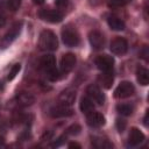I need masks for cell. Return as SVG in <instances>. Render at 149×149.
Masks as SVG:
<instances>
[{
    "mask_svg": "<svg viewBox=\"0 0 149 149\" xmlns=\"http://www.w3.org/2000/svg\"><path fill=\"white\" fill-rule=\"evenodd\" d=\"M3 146H5V141L2 137H0V147H3Z\"/></svg>",
    "mask_w": 149,
    "mask_h": 149,
    "instance_id": "33",
    "label": "cell"
},
{
    "mask_svg": "<svg viewBox=\"0 0 149 149\" xmlns=\"http://www.w3.org/2000/svg\"><path fill=\"white\" fill-rule=\"evenodd\" d=\"M88 41H90V44L92 45L93 49L95 50H100L104 48V44H105V37L104 35L98 31V30H92L88 35Z\"/></svg>",
    "mask_w": 149,
    "mask_h": 149,
    "instance_id": "10",
    "label": "cell"
},
{
    "mask_svg": "<svg viewBox=\"0 0 149 149\" xmlns=\"http://www.w3.org/2000/svg\"><path fill=\"white\" fill-rule=\"evenodd\" d=\"M76 56L71 52H68L65 55H63L62 59H61V70L63 73H68L70 71L73 70L74 65H76Z\"/></svg>",
    "mask_w": 149,
    "mask_h": 149,
    "instance_id": "9",
    "label": "cell"
},
{
    "mask_svg": "<svg viewBox=\"0 0 149 149\" xmlns=\"http://www.w3.org/2000/svg\"><path fill=\"white\" fill-rule=\"evenodd\" d=\"M5 23H6V16H5L2 13H0V28L3 27Z\"/></svg>",
    "mask_w": 149,
    "mask_h": 149,
    "instance_id": "29",
    "label": "cell"
},
{
    "mask_svg": "<svg viewBox=\"0 0 149 149\" xmlns=\"http://www.w3.org/2000/svg\"><path fill=\"white\" fill-rule=\"evenodd\" d=\"M143 141H144V134L137 128H132L128 136V144L132 147H136L141 144Z\"/></svg>",
    "mask_w": 149,
    "mask_h": 149,
    "instance_id": "15",
    "label": "cell"
},
{
    "mask_svg": "<svg viewBox=\"0 0 149 149\" xmlns=\"http://www.w3.org/2000/svg\"><path fill=\"white\" fill-rule=\"evenodd\" d=\"M38 47L45 51H54L58 48L57 36L51 30H43L40 35Z\"/></svg>",
    "mask_w": 149,
    "mask_h": 149,
    "instance_id": "1",
    "label": "cell"
},
{
    "mask_svg": "<svg viewBox=\"0 0 149 149\" xmlns=\"http://www.w3.org/2000/svg\"><path fill=\"white\" fill-rule=\"evenodd\" d=\"M35 3H37V5H41V3H43L44 2V0H33Z\"/></svg>",
    "mask_w": 149,
    "mask_h": 149,
    "instance_id": "32",
    "label": "cell"
},
{
    "mask_svg": "<svg viewBox=\"0 0 149 149\" xmlns=\"http://www.w3.org/2000/svg\"><path fill=\"white\" fill-rule=\"evenodd\" d=\"M38 17L50 23H58L63 20V14L56 9H41L38 12Z\"/></svg>",
    "mask_w": 149,
    "mask_h": 149,
    "instance_id": "4",
    "label": "cell"
},
{
    "mask_svg": "<svg viewBox=\"0 0 149 149\" xmlns=\"http://www.w3.org/2000/svg\"><path fill=\"white\" fill-rule=\"evenodd\" d=\"M116 128L119 132H123L125 128H126V121L122 120V119H118L116 120Z\"/></svg>",
    "mask_w": 149,
    "mask_h": 149,
    "instance_id": "28",
    "label": "cell"
},
{
    "mask_svg": "<svg viewBox=\"0 0 149 149\" xmlns=\"http://www.w3.org/2000/svg\"><path fill=\"white\" fill-rule=\"evenodd\" d=\"M107 23H108L109 28L113 30H123L125 29V22L118 16H114V15L109 16L107 19Z\"/></svg>",
    "mask_w": 149,
    "mask_h": 149,
    "instance_id": "17",
    "label": "cell"
},
{
    "mask_svg": "<svg viewBox=\"0 0 149 149\" xmlns=\"http://www.w3.org/2000/svg\"><path fill=\"white\" fill-rule=\"evenodd\" d=\"M135 92V87L132 83L129 81H121L118 87L114 91V97L118 99H125L130 95H133Z\"/></svg>",
    "mask_w": 149,
    "mask_h": 149,
    "instance_id": "5",
    "label": "cell"
},
{
    "mask_svg": "<svg viewBox=\"0 0 149 149\" xmlns=\"http://www.w3.org/2000/svg\"><path fill=\"white\" fill-rule=\"evenodd\" d=\"M98 80H99V83L102 85V87H105V88H111L112 85H113L114 78H113V74L111 73V71H108V72H102V73L98 77Z\"/></svg>",
    "mask_w": 149,
    "mask_h": 149,
    "instance_id": "18",
    "label": "cell"
},
{
    "mask_svg": "<svg viewBox=\"0 0 149 149\" xmlns=\"http://www.w3.org/2000/svg\"><path fill=\"white\" fill-rule=\"evenodd\" d=\"M95 65L97 68L102 71V72H108V71H112L113 69V65H114V59L112 56H108V55H101V56H98L95 58Z\"/></svg>",
    "mask_w": 149,
    "mask_h": 149,
    "instance_id": "6",
    "label": "cell"
},
{
    "mask_svg": "<svg viewBox=\"0 0 149 149\" xmlns=\"http://www.w3.org/2000/svg\"><path fill=\"white\" fill-rule=\"evenodd\" d=\"M109 49L113 54L115 55H123L127 52V49H128V43L125 38H121V37H116L114 38L111 44H109Z\"/></svg>",
    "mask_w": 149,
    "mask_h": 149,
    "instance_id": "7",
    "label": "cell"
},
{
    "mask_svg": "<svg viewBox=\"0 0 149 149\" xmlns=\"http://www.w3.org/2000/svg\"><path fill=\"white\" fill-rule=\"evenodd\" d=\"M55 5L59 9H65L70 6V0H55Z\"/></svg>",
    "mask_w": 149,
    "mask_h": 149,
    "instance_id": "25",
    "label": "cell"
},
{
    "mask_svg": "<svg viewBox=\"0 0 149 149\" xmlns=\"http://www.w3.org/2000/svg\"><path fill=\"white\" fill-rule=\"evenodd\" d=\"M92 144L95 148H99V149H107V148H112L113 147L112 143H109L105 139H94V140H92Z\"/></svg>",
    "mask_w": 149,
    "mask_h": 149,
    "instance_id": "21",
    "label": "cell"
},
{
    "mask_svg": "<svg viewBox=\"0 0 149 149\" xmlns=\"http://www.w3.org/2000/svg\"><path fill=\"white\" fill-rule=\"evenodd\" d=\"M69 148H80V146L78 144V143H76V142H71L70 144H69Z\"/></svg>",
    "mask_w": 149,
    "mask_h": 149,
    "instance_id": "30",
    "label": "cell"
},
{
    "mask_svg": "<svg viewBox=\"0 0 149 149\" xmlns=\"http://www.w3.org/2000/svg\"><path fill=\"white\" fill-rule=\"evenodd\" d=\"M148 115H149V113L147 112V113H146V116H144V125H146V126H148Z\"/></svg>",
    "mask_w": 149,
    "mask_h": 149,
    "instance_id": "31",
    "label": "cell"
},
{
    "mask_svg": "<svg viewBox=\"0 0 149 149\" xmlns=\"http://www.w3.org/2000/svg\"><path fill=\"white\" fill-rule=\"evenodd\" d=\"M79 132H80V126L79 125H72L71 127L68 128L66 134L68 135H77V134H79Z\"/></svg>",
    "mask_w": 149,
    "mask_h": 149,
    "instance_id": "24",
    "label": "cell"
},
{
    "mask_svg": "<svg viewBox=\"0 0 149 149\" xmlns=\"http://www.w3.org/2000/svg\"><path fill=\"white\" fill-rule=\"evenodd\" d=\"M21 29H22V22H15V23L10 27V29L5 34V36L2 37V40H1V47H2V48L8 47V45L20 35Z\"/></svg>",
    "mask_w": 149,
    "mask_h": 149,
    "instance_id": "3",
    "label": "cell"
},
{
    "mask_svg": "<svg viewBox=\"0 0 149 149\" xmlns=\"http://www.w3.org/2000/svg\"><path fill=\"white\" fill-rule=\"evenodd\" d=\"M62 40L64 44L68 47H76L79 44V41H80L78 31L70 26L64 27L62 29Z\"/></svg>",
    "mask_w": 149,
    "mask_h": 149,
    "instance_id": "2",
    "label": "cell"
},
{
    "mask_svg": "<svg viewBox=\"0 0 149 149\" xmlns=\"http://www.w3.org/2000/svg\"><path fill=\"white\" fill-rule=\"evenodd\" d=\"M80 111L84 113V114H88L90 112L94 111V104H93V100H91L88 97H83L81 100H80Z\"/></svg>",
    "mask_w": 149,
    "mask_h": 149,
    "instance_id": "19",
    "label": "cell"
},
{
    "mask_svg": "<svg viewBox=\"0 0 149 149\" xmlns=\"http://www.w3.org/2000/svg\"><path fill=\"white\" fill-rule=\"evenodd\" d=\"M76 100V91L73 88H65L64 91L61 92V94L58 95V102L61 105H65V106H71Z\"/></svg>",
    "mask_w": 149,
    "mask_h": 149,
    "instance_id": "11",
    "label": "cell"
},
{
    "mask_svg": "<svg viewBox=\"0 0 149 149\" xmlns=\"http://www.w3.org/2000/svg\"><path fill=\"white\" fill-rule=\"evenodd\" d=\"M40 66L48 73L56 69V58L54 55H44L40 59Z\"/></svg>",
    "mask_w": 149,
    "mask_h": 149,
    "instance_id": "13",
    "label": "cell"
},
{
    "mask_svg": "<svg viewBox=\"0 0 149 149\" xmlns=\"http://www.w3.org/2000/svg\"><path fill=\"white\" fill-rule=\"evenodd\" d=\"M86 121L91 127H100L105 123V118L101 113L92 111L88 114H86Z\"/></svg>",
    "mask_w": 149,
    "mask_h": 149,
    "instance_id": "14",
    "label": "cell"
},
{
    "mask_svg": "<svg viewBox=\"0 0 149 149\" xmlns=\"http://www.w3.org/2000/svg\"><path fill=\"white\" fill-rule=\"evenodd\" d=\"M8 7L12 9V10H16L19 9L20 5H21V0H8Z\"/></svg>",
    "mask_w": 149,
    "mask_h": 149,
    "instance_id": "26",
    "label": "cell"
},
{
    "mask_svg": "<svg viewBox=\"0 0 149 149\" xmlns=\"http://www.w3.org/2000/svg\"><path fill=\"white\" fill-rule=\"evenodd\" d=\"M16 101L19 105H21L23 107H28L35 102V98L31 93L26 92V91H21L16 94Z\"/></svg>",
    "mask_w": 149,
    "mask_h": 149,
    "instance_id": "16",
    "label": "cell"
},
{
    "mask_svg": "<svg viewBox=\"0 0 149 149\" xmlns=\"http://www.w3.org/2000/svg\"><path fill=\"white\" fill-rule=\"evenodd\" d=\"M116 109H118V112L120 113V114H122V115H130L132 114V112H133V108H132V106H129V105H127V104H121V105H118L116 106Z\"/></svg>",
    "mask_w": 149,
    "mask_h": 149,
    "instance_id": "22",
    "label": "cell"
},
{
    "mask_svg": "<svg viewBox=\"0 0 149 149\" xmlns=\"http://www.w3.org/2000/svg\"><path fill=\"white\" fill-rule=\"evenodd\" d=\"M86 93H87V97L93 100L94 102H97L98 105H102L104 101H105V95L104 93L101 92V90L97 86V85H88L87 88H86Z\"/></svg>",
    "mask_w": 149,
    "mask_h": 149,
    "instance_id": "8",
    "label": "cell"
},
{
    "mask_svg": "<svg viewBox=\"0 0 149 149\" xmlns=\"http://www.w3.org/2000/svg\"><path fill=\"white\" fill-rule=\"evenodd\" d=\"M129 0H108V3L109 6H113V7H120V6H123L128 2Z\"/></svg>",
    "mask_w": 149,
    "mask_h": 149,
    "instance_id": "27",
    "label": "cell"
},
{
    "mask_svg": "<svg viewBox=\"0 0 149 149\" xmlns=\"http://www.w3.org/2000/svg\"><path fill=\"white\" fill-rule=\"evenodd\" d=\"M20 69H21V65H20L19 63L14 64V65L12 66V69H10L9 73H8V77H7V79H8V80H13V79L15 78V76H16V74L19 73Z\"/></svg>",
    "mask_w": 149,
    "mask_h": 149,
    "instance_id": "23",
    "label": "cell"
},
{
    "mask_svg": "<svg viewBox=\"0 0 149 149\" xmlns=\"http://www.w3.org/2000/svg\"><path fill=\"white\" fill-rule=\"evenodd\" d=\"M72 113H73V111L70 108V106H65V105H61V104L50 109V115L52 118H65V116L72 115Z\"/></svg>",
    "mask_w": 149,
    "mask_h": 149,
    "instance_id": "12",
    "label": "cell"
},
{
    "mask_svg": "<svg viewBox=\"0 0 149 149\" xmlns=\"http://www.w3.org/2000/svg\"><path fill=\"white\" fill-rule=\"evenodd\" d=\"M136 78H137V81L146 86L149 84V71L144 68H139L137 71H136Z\"/></svg>",
    "mask_w": 149,
    "mask_h": 149,
    "instance_id": "20",
    "label": "cell"
}]
</instances>
